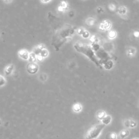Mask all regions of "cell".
<instances>
[{
  "label": "cell",
  "instance_id": "6da1fadb",
  "mask_svg": "<svg viewBox=\"0 0 139 139\" xmlns=\"http://www.w3.org/2000/svg\"><path fill=\"white\" fill-rule=\"evenodd\" d=\"M58 27V28H55L54 31L52 43L56 51L59 50L60 47L68 40L69 38H71L75 32V28L63 23Z\"/></svg>",
  "mask_w": 139,
  "mask_h": 139
},
{
  "label": "cell",
  "instance_id": "7a4b0ae2",
  "mask_svg": "<svg viewBox=\"0 0 139 139\" xmlns=\"http://www.w3.org/2000/svg\"><path fill=\"white\" fill-rule=\"evenodd\" d=\"M74 48L76 51L83 53L86 55L91 61L94 62L97 66H100V63L97 61L94 52V50L90 46L82 43H76L74 45Z\"/></svg>",
  "mask_w": 139,
  "mask_h": 139
},
{
  "label": "cell",
  "instance_id": "3957f363",
  "mask_svg": "<svg viewBox=\"0 0 139 139\" xmlns=\"http://www.w3.org/2000/svg\"><path fill=\"white\" fill-rule=\"evenodd\" d=\"M105 125L103 123L97 124L92 127L87 132L85 135V139H95L100 135L102 131L105 128Z\"/></svg>",
  "mask_w": 139,
  "mask_h": 139
},
{
  "label": "cell",
  "instance_id": "277c9868",
  "mask_svg": "<svg viewBox=\"0 0 139 139\" xmlns=\"http://www.w3.org/2000/svg\"><path fill=\"white\" fill-rule=\"evenodd\" d=\"M26 70L28 73L31 75H34V74L38 72L39 70L38 65L35 62H29L26 66Z\"/></svg>",
  "mask_w": 139,
  "mask_h": 139
},
{
  "label": "cell",
  "instance_id": "5b68a950",
  "mask_svg": "<svg viewBox=\"0 0 139 139\" xmlns=\"http://www.w3.org/2000/svg\"><path fill=\"white\" fill-rule=\"evenodd\" d=\"M18 56H19L21 58L24 60H28L29 58V54L28 52L26 50H20L19 52H18Z\"/></svg>",
  "mask_w": 139,
  "mask_h": 139
},
{
  "label": "cell",
  "instance_id": "8992f818",
  "mask_svg": "<svg viewBox=\"0 0 139 139\" xmlns=\"http://www.w3.org/2000/svg\"><path fill=\"white\" fill-rule=\"evenodd\" d=\"M14 69V66L13 64L9 65L6 67V68L4 70V73L6 76H9L11 75V73L13 72Z\"/></svg>",
  "mask_w": 139,
  "mask_h": 139
},
{
  "label": "cell",
  "instance_id": "52a82bcc",
  "mask_svg": "<svg viewBox=\"0 0 139 139\" xmlns=\"http://www.w3.org/2000/svg\"><path fill=\"white\" fill-rule=\"evenodd\" d=\"M45 48V46L43 45H38L36 48H35L33 51V53L35 54L36 56L37 55H39L40 54L41 52L42 51V50Z\"/></svg>",
  "mask_w": 139,
  "mask_h": 139
},
{
  "label": "cell",
  "instance_id": "ba28073f",
  "mask_svg": "<svg viewBox=\"0 0 139 139\" xmlns=\"http://www.w3.org/2000/svg\"><path fill=\"white\" fill-rule=\"evenodd\" d=\"M106 116V113L103 110H99L97 112L96 117L99 120H102Z\"/></svg>",
  "mask_w": 139,
  "mask_h": 139
},
{
  "label": "cell",
  "instance_id": "9c48e42d",
  "mask_svg": "<svg viewBox=\"0 0 139 139\" xmlns=\"http://www.w3.org/2000/svg\"><path fill=\"white\" fill-rule=\"evenodd\" d=\"M102 123L104 125H108L112 121V117L110 115H106V116L104 118V119L102 120Z\"/></svg>",
  "mask_w": 139,
  "mask_h": 139
},
{
  "label": "cell",
  "instance_id": "30bf717a",
  "mask_svg": "<svg viewBox=\"0 0 139 139\" xmlns=\"http://www.w3.org/2000/svg\"><path fill=\"white\" fill-rule=\"evenodd\" d=\"M72 109H73V110L75 112L79 113V112H80L81 110H82V106L80 104L76 103V104H74V105H73Z\"/></svg>",
  "mask_w": 139,
  "mask_h": 139
},
{
  "label": "cell",
  "instance_id": "8fae6325",
  "mask_svg": "<svg viewBox=\"0 0 139 139\" xmlns=\"http://www.w3.org/2000/svg\"><path fill=\"white\" fill-rule=\"evenodd\" d=\"M129 131L128 130H123L120 133V137L122 139L127 138L129 135Z\"/></svg>",
  "mask_w": 139,
  "mask_h": 139
},
{
  "label": "cell",
  "instance_id": "7c38bea8",
  "mask_svg": "<svg viewBox=\"0 0 139 139\" xmlns=\"http://www.w3.org/2000/svg\"><path fill=\"white\" fill-rule=\"evenodd\" d=\"M36 55L34 54L33 52L31 53L29 55L28 61L29 62H35L36 61Z\"/></svg>",
  "mask_w": 139,
  "mask_h": 139
},
{
  "label": "cell",
  "instance_id": "4fadbf2b",
  "mask_svg": "<svg viewBox=\"0 0 139 139\" xmlns=\"http://www.w3.org/2000/svg\"><path fill=\"white\" fill-rule=\"evenodd\" d=\"M105 139H117V135L115 133H109L106 134Z\"/></svg>",
  "mask_w": 139,
  "mask_h": 139
},
{
  "label": "cell",
  "instance_id": "5bb4252c",
  "mask_svg": "<svg viewBox=\"0 0 139 139\" xmlns=\"http://www.w3.org/2000/svg\"><path fill=\"white\" fill-rule=\"evenodd\" d=\"M111 26L110 23L108 21H104V24H102L101 26V28H104V29H106L109 28Z\"/></svg>",
  "mask_w": 139,
  "mask_h": 139
},
{
  "label": "cell",
  "instance_id": "9a60e30c",
  "mask_svg": "<svg viewBox=\"0 0 139 139\" xmlns=\"http://www.w3.org/2000/svg\"><path fill=\"white\" fill-rule=\"evenodd\" d=\"M39 55H40V56L42 57L43 58H46L48 56V51L46 49H45V48H44V49H43L42 50V51L41 52L40 54H39Z\"/></svg>",
  "mask_w": 139,
  "mask_h": 139
},
{
  "label": "cell",
  "instance_id": "2e32d148",
  "mask_svg": "<svg viewBox=\"0 0 139 139\" xmlns=\"http://www.w3.org/2000/svg\"><path fill=\"white\" fill-rule=\"evenodd\" d=\"M137 126V122L133 120H130L129 121V128H134Z\"/></svg>",
  "mask_w": 139,
  "mask_h": 139
},
{
  "label": "cell",
  "instance_id": "e0dca14e",
  "mask_svg": "<svg viewBox=\"0 0 139 139\" xmlns=\"http://www.w3.org/2000/svg\"><path fill=\"white\" fill-rule=\"evenodd\" d=\"M6 83V80L3 76L0 75V87L4 86Z\"/></svg>",
  "mask_w": 139,
  "mask_h": 139
},
{
  "label": "cell",
  "instance_id": "ac0fdd59",
  "mask_svg": "<svg viewBox=\"0 0 139 139\" xmlns=\"http://www.w3.org/2000/svg\"><path fill=\"white\" fill-rule=\"evenodd\" d=\"M60 7H61L64 10V9H65L67 8V7H68V4H67L66 2L63 1L61 2V5Z\"/></svg>",
  "mask_w": 139,
  "mask_h": 139
},
{
  "label": "cell",
  "instance_id": "d6986e66",
  "mask_svg": "<svg viewBox=\"0 0 139 139\" xmlns=\"http://www.w3.org/2000/svg\"><path fill=\"white\" fill-rule=\"evenodd\" d=\"M82 35L83 36V38H87L89 36V33H88V32L85 31L84 32H83V34Z\"/></svg>",
  "mask_w": 139,
  "mask_h": 139
},
{
  "label": "cell",
  "instance_id": "ffe728a7",
  "mask_svg": "<svg viewBox=\"0 0 139 139\" xmlns=\"http://www.w3.org/2000/svg\"><path fill=\"white\" fill-rule=\"evenodd\" d=\"M129 121L130 120H125L124 122V124L125 127H126L127 128H129Z\"/></svg>",
  "mask_w": 139,
  "mask_h": 139
},
{
  "label": "cell",
  "instance_id": "44dd1931",
  "mask_svg": "<svg viewBox=\"0 0 139 139\" xmlns=\"http://www.w3.org/2000/svg\"><path fill=\"white\" fill-rule=\"evenodd\" d=\"M110 36V38H114V37L116 36V33L115 32H113V31H112L110 32V33H109V35Z\"/></svg>",
  "mask_w": 139,
  "mask_h": 139
},
{
  "label": "cell",
  "instance_id": "7402d4cb",
  "mask_svg": "<svg viewBox=\"0 0 139 139\" xmlns=\"http://www.w3.org/2000/svg\"><path fill=\"white\" fill-rule=\"evenodd\" d=\"M85 31L84 29H83L82 28H79V29H78V31H77V33L79 34H80V35H82L83 33V32H84Z\"/></svg>",
  "mask_w": 139,
  "mask_h": 139
},
{
  "label": "cell",
  "instance_id": "603a6c76",
  "mask_svg": "<svg viewBox=\"0 0 139 139\" xmlns=\"http://www.w3.org/2000/svg\"><path fill=\"white\" fill-rule=\"evenodd\" d=\"M36 59L38 60V61H42L43 60V58L41 56H40V55H37V56H36Z\"/></svg>",
  "mask_w": 139,
  "mask_h": 139
},
{
  "label": "cell",
  "instance_id": "cb8c5ba5",
  "mask_svg": "<svg viewBox=\"0 0 139 139\" xmlns=\"http://www.w3.org/2000/svg\"><path fill=\"white\" fill-rule=\"evenodd\" d=\"M94 19H91H91H87V21H90V22H87V24H88V25H92L94 24Z\"/></svg>",
  "mask_w": 139,
  "mask_h": 139
},
{
  "label": "cell",
  "instance_id": "d4e9b609",
  "mask_svg": "<svg viewBox=\"0 0 139 139\" xmlns=\"http://www.w3.org/2000/svg\"><path fill=\"white\" fill-rule=\"evenodd\" d=\"M134 53V51L131 50V49L128 50V54H130V55H133Z\"/></svg>",
  "mask_w": 139,
  "mask_h": 139
},
{
  "label": "cell",
  "instance_id": "484cf974",
  "mask_svg": "<svg viewBox=\"0 0 139 139\" xmlns=\"http://www.w3.org/2000/svg\"><path fill=\"white\" fill-rule=\"evenodd\" d=\"M51 0H41V1L43 3H47V2H50Z\"/></svg>",
  "mask_w": 139,
  "mask_h": 139
},
{
  "label": "cell",
  "instance_id": "4316f807",
  "mask_svg": "<svg viewBox=\"0 0 139 139\" xmlns=\"http://www.w3.org/2000/svg\"><path fill=\"white\" fill-rule=\"evenodd\" d=\"M134 35H135L136 37H139V33H138V32H135V33H134Z\"/></svg>",
  "mask_w": 139,
  "mask_h": 139
},
{
  "label": "cell",
  "instance_id": "83f0119b",
  "mask_svg": "<svg viewBox=\"0 0 139 139\" xmlns=\"http://www.w3.org/2000/svg\"><path fill=\"white\" fill-rule=\"evenodd\" d=\"M5 1L6 2H10V1H11V0H5Z\"/></svg>",
  "mask_w": 139,
  "mask_h": 139
},
{
  "label": "cell",
  "instance_id": "f1b7e54d",
  "mask_svg": "<svg viewBox=\"0 0 139 139\" xmlns=\"http://www.w3.org/2000/svg\"><path fill=\"white\" fill-rule=\"evenodd\" d=\"M1 120H0V125H1Z\"/></svg>",
  "mask_w": 139,
  "mask_h": 139
},
{
  "label": "cell",
  "instance_id": "f546056e",
  "mask_svg": "<svg viewBox=\"0 0 139 139\" xmlns=\"http://www.w3.org/2000/svg\"><path fill=\"white\" fill-rule=\"evenodd\" d=\"M139 139L138 138H135V139Z\"/></svg>",
  "mask_w": 139,
  "mask_h": 139
},
{
  "label": "cell",
  "instance_id": "4dcf8cb0",
  "mask_svg": "<svg viewBox=\"0 0 139 139\" xmlns=\"http://www.w3.org/2000/svg\"></svg>",
  "mask_w": 139,
  "mask_h": 139
}]
</instances>
